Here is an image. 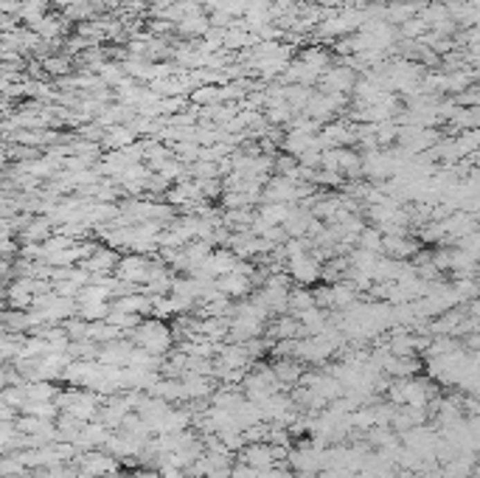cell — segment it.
I'll use <instances>...</instances> for the list:
<instances>
[{"label":"cell","instance_id":"6","mask_svg":"<svg viewBox=\"0 0 480 478\" xmlns=\"http://www.w3.org/2000/svg\"><path fill=\"white\" fill-rule=\"evenodd\" d=\"M273 375H276V380H278L281 386H295V383H301L303 368H301V363L292 360V357H278V363L273 366Z\"/></svg>","mask_w":480,"mask_h":478},{"label":"cell","instance_id":"7","mask_svg":"<svg viewBox=\"0 0 480 478\" xmlns=\"http://www.w3.org/2000/svg\"><path fill=\"white\" fill-rule=\"evenodd\" d=\"M135 144V130L130 124H116V127H107V135H104V146H113V149H124Z\"/></svg>","mask_w":480,"mask_h":478},{"label":"cell","instance_id":"10","mask_svg":"<svg viewBox=\"0 0 480 478\" xmlns=\"http://www.w3.org/2000/svg\"><path fill=\"white\" fill-rule=\"evenodd\" d=\"M20 15H23V20L26 23H39L45 15H48V0H23L20 3V9H17Z\"/></svg>","mask_w":480,"mask_h":478},{"label":"cell","instance_id":"3","mask_svg":"<svg viewBox=\"0 0 480 478\" xmlns=\"http://www.w3.org/2000/svg\"><path fill=\"white\" fill-rule=\"evenodd\" d=\"M320 271H323V264H320V259L312 250H303V253L287 259V276L298 287H309V284L320 282Z\"/></svg>","mask_w":480,"mask_h":478},{"label":"cell","instance_id":"14","mask_svg":"<svg viewBox=\"0 0 480 478\" xmlns=\"http://www.w3.org/2000/svg\"><path fill=\"white\" fill-rule=\"evenodd\" d=\"M124 478H160V472H157V470H132V472L124 475Z\"/></svg>","mask_w":480,"mask_h":478},{"label":"cell","instance_id":"4","mask_svg":"<svg viewBox=\"0 0 480 478\" xmlns=\"http://www.w3.org/2000/svg\"><path fill=\"white\" fill-rule=\"evenodd\" d=\"M253 271L256 268H250V264H236V268L231 271V273H225V276H220V279H213V287H217V293H222L225 298H245V296H250V290H253Z\"/></svg>","mask_w":480,"mask_h":478},{"label":"cell","instance_id":"5","mask_svg":"<svg viewBox=\"0 0 480 478\" xmlns=\"http://www.w3.org/2000/svg\"><path fill=\"white\" fill-rule=\"evenodd\" d=\"M149 268H152L149 256H143V253H127V256H118V264H116L113 273H116V279L138 287V284H146Z\"/></svg>","mask_w":480,"mask_h":478},{"label":"cell","instance_id":"1","mask_svg":"<svg viewBox=\"0 0 480 478\" xmlns=\"http://www.w3.org/2000/svg\"><path fill=\"white\" fill-rule=\"evenodd\" d=\"M130 338H132V346H141L143 352L157 355V357H166L172 343H175V335H172L169 324L160 321V318H146V321H138V327L130 332Z\"/></svg>","mask_w":480,"mask_h":478},{"label":"cell","instance_id":"13","mask_svg":"<svg viewBox=\"0 0 480 478\" xmlns=\"http://www.w3.org/2000/svg\"><path fill=\"white\" fill-rule=\"evenodd\" d=\"M317 6H320V9H332V12H337V9L346 6V0H317Z\"/></svg>","mask_w":480,"mask_h":478},{"label":"cell","instance_id":"9","mask_svg":"<svg viewBox=\"0 0 480 478\" xmlns=\"http://www.w3.org/2000/svg\"><path fill=\"white\" fill-rule=\"evenodd\" d=\"M96 76L101 79V85H104V87H118V85L127 79V74H124L121 62H104V65L96 71Z\"/></svg>","mask_w":480,"mask_h":478},{"label":"cell","instance_id":"11","mask_svg":"<svg viewBox=\"0 0 480 478\" xmlns=\"http://www.w3.org/2000/svg\"><path fill=\"white\" fill-rule=\"evenodd\" d=\"M357 248L371 250V253H382V234L377 228H362L357 234Z\"/></svg>","mask_w":480,"mask_h":478},{"label":"cell","instance_id":"2","mask_svg":"<svg viewBox=\"0 0 480 478\" xmlns=\"http://www.w3.org/2000/svg\"><path fill=\"white\" fill-rule=\"evenodd\" d=\"M388 397L396 405L427 408V405H430V400H433V391H430V386H427L424 380H418V377H405V380H399V383H393L388 389Z\"/></svg>","mask_w":480,"mask_h":478},{"label":"cell","instance_id":"8","mask_svg":"<svg viewBox=\"0 0 480 478\" xmlns=\"http://www.w3.org/2000/svg\"><path fill=\"white\" fill-rule=\"evenodd\" d=\"M287 214H290V205H287V203H264V205L258 208L256 217H258L264 225H284Z\"/></svg>","mask_w":480,"mask_h":478},{"label":"cell","instance_id":"12","mask_svg":"<svg viewBox=\"0 0 480 478\" xmlns=\"http://www.w3.org/2000/svg\"><path fill=\"white\" fill-rule=\"evenodd\" d=\"M42 65H45L48 74H68V71L73 68V62H71L68 57H48Z\"/></svg>","mask_w":480,"mask_h":478}]
</instances>
